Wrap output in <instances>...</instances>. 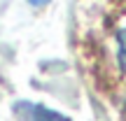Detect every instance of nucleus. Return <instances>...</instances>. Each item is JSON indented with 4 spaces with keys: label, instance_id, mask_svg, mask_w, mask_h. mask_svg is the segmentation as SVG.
<instances>
[{
    "label": "nucleus",
    "instance_id": "nucleus-1",
    "mask_svg": "<svg viewBox=\"0 0 126 121\" xmlns=\"http://www.w3.org/2000/svg\"><path fill=\"white\" fill-rule=\"evenodd\" d=\"M19 114H26V121H68L61 114L51 112V109L42 107L35 103H21L19 105Z\"/></svg>",
    "mask_w": 126,
    "mask_h": 121
},
{
    "label": "nucleus",
    "instance_id": "nucleus-2",
    "mask_svg": "<svg viewBox=\"0 0 126 121\" xmlns=\"http://www.w3.org/2000/svg\"><path fill=\"white\" fill-rule=\"evenodd\" d=\"M117 61H119V67L126 72V28L119 30L117 35Z\"/></svg>",
    "mask_w": 126,
    "mask_h": 121
}]
</instances>
